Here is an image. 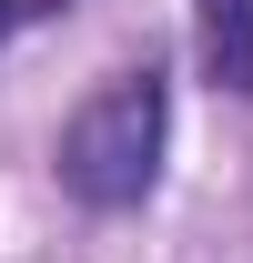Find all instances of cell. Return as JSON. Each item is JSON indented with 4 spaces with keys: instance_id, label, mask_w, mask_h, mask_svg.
<instances>
[{
    "instance_id": "6da1fadb",
    "label": "cell",
    "mask_w": 253,
    "mask_h": 263,
    "mask_svg": "<svg viewBox=\"0 0 253 263\" xmlns=\"http://www.w3.org/2000/svg\"><path fill=\"white\" fill-rule=\"evenodd\" d=\"M162 142H172V81H162V61H132L71 101L51 172L81 213H142L162 182Z\"/></svg>"
},
{
    "instance_id": "7a4b0ae2",
    "label": "cell",
    "mask_w": 253,
    "mask_h": 263,
    "mask_svg": "<svg viewBox=\"0 0 253 263\" xmlns=\"http://www.w3.org/2000/svg\"><path fill=\"white\" fill-rule=\"evenodd\" d=\"M192 51L223 101H253V0H192Z\"/></svg>"
},
{
    "instance_id": "3957f363",
    "label": "cell",
    "mask_w": 253,
    "mask_h": 263,
    "mask_svg": "<svg viewBox=\"0 0 253 263\" xmlns=\"http://www.w3.org/2000/svg\"><path fill=\"white\" fill-rule=\"evenodd\" d=\"M51 10H71V0H0V41L31 31V21H51Z\"/></svg>"
}]
</instances>
